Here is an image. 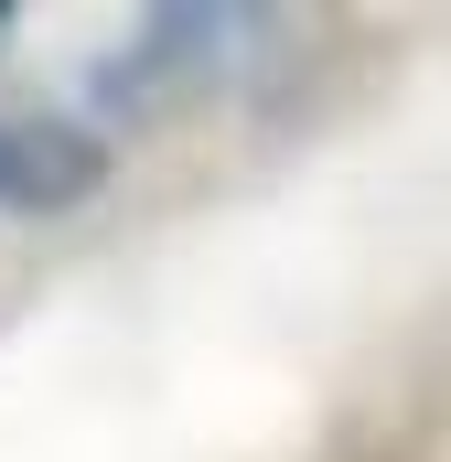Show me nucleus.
<instances>
[{"label": "nucleus", "instance_id": "1", "mask_svg": "<svg viewBox=\"0 0 451 462\" xmlns=\"http://www.w3.org/2000/svg\"><path fill=\"white\" fill-rule=\"evenodd\" d=\"M108 183V151L65 118H0V216H54Z\"/></svg>", "mask_w": 451, "mask_h": 462}, {"label": "nucleus", "instance_id": "2", "mask_svg": "<svg viewBox=\"0 0 451 462\" xmlns=\"http://www.w3.org/2000/svg\"><path fill=\"white\" fill-rule=\"evenodd\" d=\"M226 32H247V22H236V11H161V22L140 32V54H118V65L97 76V87H108V97H140V87L205 76V65L226 54Z\"/></svg>", "mask_w": 451, "mask_h": 462}]
</instances>
